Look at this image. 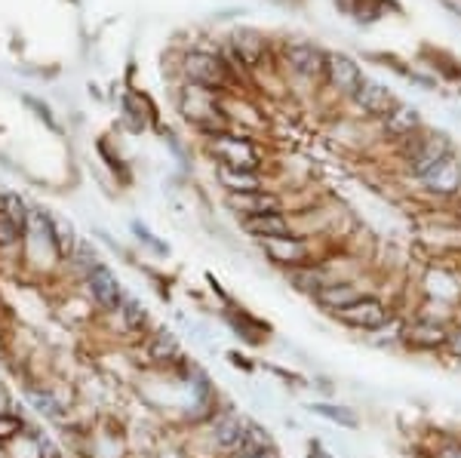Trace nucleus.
I'll use <instances>...</instances> for the list:
<instances>
[{"label":"nucleus","instance_id":"nucleus-1","mask_svg":"<svg viewBox=\"0 0 461 458\" xmlns=\"http://www.w3.org/2000/svg\"><path fill=\"white\" fill-rule=\"evenodd\" d=\"M19 265H25L34 277L43 274H62L65 256L56 243L53 234V212L32 206L22 228V249H19Z\"/></svg>","mask_w":461,"mask_h":458},{"label":"nucleus","instance_id":"nucleus-2","mask_svg":"<svg viewBox=\"0 0 461 458\" xmlns=\"http://www.w3.org/2000/svg\"><path fill=\"white\" fill-rule=\"evenodd\" d=\"M182 74L185 84L206 86L212 93H225L237 84V74L230 71V65L225 62L221 53H210V49H188L182 56Z\"/></svg>","mask_w":461,"mask_h":458},{"label":"nucleus","instance_id":"nucleus-3","mask_svg":"<svg viewBox=\"0 0 461 458\" xmlns=\"http://www.w3.org/2000/svg\"><path fill=\"white\" fill-rule=\"evenodd\" d=\"M403 145V164H406V173L412 175V179H421V175H428L430 169H434L440 160L449 157L456 148H452V139L446 136L440 130H419L415 136H409Z\"/></svg>","mask_w":461,"mask_h":458},{"label":"nucleus","instance_id":"nucleus-4","mask_svg":"<svg viewBox=\"0 0 461 458\" xmlns=\"http://www.w3.org/2000/svg\"><path fill=\"white\" fill-rule=\"evenodd\" d=\"M80 290L89 301H93V308L99 311L102 317H114L121 311L123 299H126V290L121 283V277H117V271L111 268L108 262H99L89 274L80 280Z\"/></svg>","mask_w":461,"mask_h":458},{"label":"nucleus","instance_id":"nucleus-5","mask_svg":"<svg viewBox=\"0 0 461 458\" xmlns=\"http://www.w3.org/2000/svg\"><path fill=\"white\" fill-rule=\"evenodd\" d=\"M206 148H210V154L215 157V164H219V166L256 169V173H262V154H258L256 142L247 139V136H237L234 130L206 139Z\"/></svg>","mask_w":461,"mask_h":458},{"label":"nucleus","instance_id":"nucleus-6","mask_svg":"<svg viewBox=\"0 0 461 458\" xmlns=\"http://www.w3.org/2000/svg\"><path fill=\"white\" fill-rule=\"evenodd\" d=\"M247 425H249V418L243 416V412L230 409V406L215 412L210 422H206V440H210L212 453L225 455V458L234 455L237 449H240L243 437H247Z\"/></svg>","mask_w":461,"mask_h":458},{"label":"nucleus","instance_id":"nucleus-7","mask_svg":"<svg viewBox=\"0 0 461 458\" xmlns=\"http://www.w3.org/2000/svg\"><path fill=\"white\" fill-rule=\"evenodd\" d=\"M19 397H22V406L32 412L34 418L47 425H59L65 416H68V406L59 400V394L53 391L47 379H25L19 382Z\"/></svg>","mask_w":461,"mask_h":458},{"label":"nucleus","instance_id":"nucleus-8","mask_svg":"<svg viewBox=\"0 0 461 458\" xmlns=\"http://www.w3.org/2000/svg\"><path fill=\"white\" fill-rule=\"evenodd\" d=\"M330 317H332V320H339L341 327H348V329L375 332V329H382L384 323L391 320V311L384 308L382 299H375V295H360V299H354L351 305L332 311Z\"/></svg>","mask_w":461,"mask_h":458},{"label":"nucleus","instance_id":"nucleus-9","mask_svg":"<svg viewBox=\"0 0 461 458\" xmlns=\"http://www.w3.org/2000/svg\"><path fill=\"white\" fill-rule=\"evenodd\" d=\"M323 80L330 84V90L341 95V99L351 102L354 93L360 90V84L366 80V74L357 65V58H351L348 53H326V71Z\"/></svg>","mask_w":461,"mask_h":458},{"label":"nucleus","instance_id":"nucleus-10","mask_svg":"<svg viewBox=\"0 0 461 458\" xmlns=\"http://www.w3.org/2000/svg\"><path fill=\"white\" fill-rule=\"evenodd\" d=\"M280 58H284L286 71L295 74L302 80H320L326 71V53L320 47L308 40H295V43H284L280 49Z\"/></svg>","mask_w":461,"mask_h":458},{"label":"nucleus","instance_id":"nucleus-11","mask_svg":"<svg viewBox=\"0 0 461 458\" xmlns=\"http://www.w3.org/2000/svg\"><path fill=\"white\" fill-rule=\"evenodd\" d=\"M262 247L265 258L271 265H277V268L284 271H293V268H302V265H314L311 262V243L304 238H277V240H265L258 243Z\"/></svg>","mask_w":461,"mask_h":458},{"label":"nucleus","instance_id":"nucleus-12","mask_svg":"<svg viewBox=\"0 0 461 458\" xmlns=\"http://www.w3.org/2000/svg\"><path fill=\"white\" fill-rule=\"evenodd\" d=\"M145 360L154 369H176L185 364L182 342L173 329H158L145 336Z\"/></svg>","mask_w":461,"mask_h":458},{"label":"nucleus","instance_id":"nucleus-13","mask_svg":"<svg viewBox=\"0 0 461 458\" xmlns=\"http://www.w3.org/2000/svg\"><path fill=\"white\" fill-rule=\"evenodd\" d=\"M397 95H393L388 86L384 84H378V80H363L360 84V90L354 93V99H351V105L360 111V114H366V117H373V121H382V117H388L393 108H397Z\"/></svg>","mask_w":461,"mask_h":458},{"label":"nucleus","instance_id":"nucleus-14","mask_svg":"<svg viewBox=\"0 0 461 458\" xmlns=\"http://www.w3.org/2000/svg\"><path fill=\"white\" fill-rule=\"evenodd\" d=\"M225 206L237 219L262 216V212H284V201L274 191H243V194H225Z\"/></svg>","mask_w":461,"mask_h":458},{"label":"nucleus","instance_id":"nucleus-15","mask_svg":"<svg viewBox=\"0 0 461 458\" xmlns=\"http://www.w3.org/2000/svg\"><path fill=\"white\" fill-rule=\"evenodd\" d=\"M419 182L425 184V191H428V194H434V197H456V194H461V157L452 151L449 157L440 160V164L430 169L428 175H421Z\"/></svg>","mask_w":461,"mask_h":458},{"label":"nucleus","instance_id":"nucleus-16","mask_svg":"<svg viewBox=\"0 0 461 458\" xmlns=\"http://www.w3.org/2000/svg\"><path fill=\"white\" fill-rule=\"evenodd\" d=\"M228 47L234 49L237 58H240L249 71H256V68H262V65H265L267 37L262 31H256V28H237V31L228 37Z\"/></svg>","mask_w":461,"mask_h":458},{"label":"nucleus","instance_id":"nucleus-17","mask_svg":"<svg viewBox=\"0 0 461 458\" xmlns=\"http://www.w3.org/2000/svg\"><path fill=\"white\" fill-rule=\"evenodd\" d=\"M446 338H449V329L437 320H415L403 327V345L412 351H443Z\"/></svg>","mask_w":461,"mask_h":458},{"label":"nucleus","instance_id":"nucleus-18","mask_svg":"<svg viewBox=\"0 0 461 458\" xmlns=\"http://www.w3.org/2000/svg\"><path fill=\"white\" fill-rule=\"evenodd\" d=\"M243 234H249L256 243L277 240V238H293V221L286 212H262V216H249L240 221Z\"/></svg>","mask_w":461,"mask_h":458},{"label":"nucleus","instance_id":"nucleus-19","mask_svg":"<svg viewBox=\"0 0 461 458\" xmlns=\"http://www.w3.org/2000/svg\"><path fill=\"white\" fill-rule=\"evenodd\" d=\"M221 320H225L230 327V332L247 345H265L267 332H271V327H267L265 320H258V317H252L247 308L228 305L225 311H221Z\"/></svg>","mask_w":461,"mask_h":458},{"label":"nucleus","instance_id":"nucleus-20","mask_svg":"<svg viewBox=\"0 0 461 458\" xmlns=\"http://www.w3.org/2000/svg\"><path fill=\"white\" fill-rule=\"evenodd\" d=\"M382 130L391 142H406L409 136H415L421 127V114L415 105H406V102H397V108L391 111L388 117H382Z\"/></svg>","mask_w":461,"mask_h":458},{"label":"nucleus","instance_id":"nucleus-21","mask_svg":"<svg viewBox=\"0 0 461 458\" xmlns=\"http://www.w3.org/2000/svg\"><path fill=\"white\" fill-rule=\"evenodd\" d=\"M230 458H277V449H274V437L265 425L252 422L247 425V437H243L240 449H237Z\"/></svg>","mask_w":461,"mask_h":458},{"label":"nucleus","instance_id":"nucleus-22","mask_svg":"<svg viewBox=\"0 0 461 458\" xmlns=\"http://www.w3.org/2000/svg\"><path fill=\"white\" fill-rule=\"evenodd\" d=\"M99 262H102V256L95 253V247H93V243L80 238L77 243H74V249L68 253V258H65V268H62V274H65V277H71V280H74V286H77L80 280H84V277H86L89 271H93Z\"/></svg>","mask_w":461,"mask_h":458},{"label":"nucleus","instance_id":"nucleus-23","mask_svg":"<svg viewBox=\"0 0 461 458\" xmlns=\"http://www.w3.org/2000/svg\"><path fill=\"white\" fill-rule=\"evenodd\" d=\"M117 323H121V329L126 336H136V338H145L148 336V323H151V317H148V308L142 305V299H136V295L126 292L121 311L114 314Z\"/></svg>","mask_w":461,"mask_h":458},{"label":"nucleus","instance_id":"nucleus-24","mask_svg":"<svg viewBox=\"0 0 461 458\" xmlns=\"http://www.w3.org/2000/svg\"><path fill=\"white\" fill-rule=\"evenodd\" d=\"M215 179L225 188V194H243V191H262L265 179L256 169H230V166H215Z\"/></svg>","mask_w":461,"mask_h":458},{"label":"nucleus","instance_id":"nucleus-25","mask_svg":"<svg viewBox=\"0 0 461 458\" xmlns=\"http://www.w3.org/2000/svg\"><path fill=\"white\" fill-rule=\"evenodd\" d=\"M121 105H123V123L132 132H142V130H148V123L158 121V111H154V105L148 102V95H142V93H126Z\"/></svg>","mask_w":461,"mask_h":458},{"label":"nucleus","instance_id":"nucleus-26","mask_svg":"<svg viewBox=\"0 0 461 458\" xmlns=\"http://www.w3.org/2000/svg\"><path fill=\"white\" fill-rule=\"evenodd\" d=\"M286 283L293 286L295 292H304V295H314L323 290L330 280H326V271L320 268V265H302V268H293L286 271Z\"/></svg>","mask_w":461,"mask_h":458},{"label":"nucleus","instance_id":"nucleus-27","mask_svg":"<svg viewBox=\"0 0 461 458\" xmlns=\"http://www.w3.org/2000/svg\"><path fill=\"white\" fill-rule=\"evenodd\" d=\"M360 290H357L354 283H326L323 290H320L317 295H314V301L323 311H339V308H345V305H351L354 299H360Z\"/></svg>","mask_w":461,"mask_h":458},{"label":"nucleus","instance_id":"nucleus-28","mask_svg":"<svg viewBox=\"0 0 461 458\" xmlns=\"http://www.w3.org/2000/svg\"><path fill=\"white\" fill-rule=\"evenodd\" d=\"M314 416L326 418V422L339 425V427H348V431H357L360 427V418H357L354 409H348V406H339V403H323V400H314L308 406Z\"/></svg>","mask_w":461,"mask_h":458},{"label":"nucleus","instance_id":"nucleus-29","mask_svg":"<svg viewBox=\"0 0 461 458\" xmlns=\"http://www.w3.org/2000/svg\"><path fill=\"white\" fill-rule=\"evenodd\" d=\"M28 427H32V418H28L22 403H19V409H13V412H0V446L6 449L13 440H19Z\"/></svg>","mask_w":461,"mask_h":458},{"label":"nucleus","instance_id":"nucleus-30","mask_svg":"<svg viewBox=\"0 0 461 458\" xmlns=\"http://www.w3.org/2000/svg\"><path fill=\"white\" fill-rule=\"evenodd\" d=\"M41 431L43 427L32 422V427L19 440H13L6 446V458H41Z\"/></svg>","mask_w":461,"mask_h":458},{"label":"nucleus","instance_id":"nucleus-31","mask_svg":"<svg viewBox=\"0 0 461 458\" xmlns=\"http://www.w3.org/2000/svg\"><path fill=\"white\" fill-rule=\"evenodd\" d=\"M0 210L16 221V225L25 228V219H28V212H32V203H28L19 191H0Z\"/></svg>","mask_w":461,"mask_h":458},{"label":"nucleus","instance_id":"nucleus-32","mask_svg":"<svg viewBox=\"0 0 461 458\" xmlns=\"http://www.w3.org/2000/svg\"><path fill=\"white\" fill-rule=\"evenodd\" d=\"M22 249V225H16L4 210H0V253H16Z\"/></svg>","mask_w":461,"mask_h":458},{"label":"nucleus","instance_id":"nucleus-33","mask_svg":"<svg viewBox=\"0 0 461 458\" xmlns=\"http://www.w3.org/2000/svg\"><path fill=\"white\" fill-rule=\"evenodd\" d=\"M132 234H136V240L139 243H142V247H148V249H151V253L154 256H160V258H167L169 256V243H163L160 238H158V234H154L151 231V228H148V225H142V221H132Z\"/></svg>","mask_w":461,"mask_h":458},{"label":"nucleus","instance_id":"nucleus-34","mask_svg":"<svg viewBox=\"0 0 461 458\" xmlns=\"http://www.w3.org/2000/svg\"><path fill=\"white\" fill-rule=\"evenodd\" d=\"M53 234H56V243L59 249H62V256L68 258V253L74 249V243H77V231H74V225L65 216H53Z\"/></svg>","mask_w":461,"mask_h":458},{"label":"nucleus","instance_id":"nucleus-35","mask_svg":"<svg viewBox=\"0 0 461 458\" xmlns=\"http://www.w3.org/2000/svg\"><path fill=\"white\" fill-rule=\"evenodd\" d=\"M22 102H25V105L34 111V117H37V121H43V123H47V127L53 130V132H62V127H59V121L53 117V111H50L47 102L34 99V95H25V99H22Z\"/></svg>","mask_w":461,"mask_h":458},{"label":"nucleus","instance_id":"nucleus-36","mask_svg":"<svg viewBox=\"0 0 461 458\" xmlns=\"http://www.w3.org/2000/svg\"><path fill=\"white\" fill-rule=\"evenodd\" d=\"M95 148H99V154H102V157H105V164H108L111 173H114V175H121L123 184H130V173H126V164L121 160V154H111V148H108L105 139H102V142L95 145Z\"/></svg>","mask_w":461,"mask_h":458},{"label":"nucleus","instance_id":"nucleus-37","mask_svg":"<svg viewBox=\"0 0 461 458\" xmlns=\"http://www.w3.org/2000/svg\"><path fill=\"white\" fill-rule=\"evenodd\" d=\"M19 394L13 391L10 382H4L0 379V412H13V409H19Z\"/></svg>","mask_w":461,"mask_h":458},{"label":"nucleus","instance_id":"nucleus-38","mask_svg":"<svg viewBox=\"0 0 461 458\" xmlns=\"http://www.w3.org/2000/svg\"><path fill=\"white\" fill-rule=\"evenodd\" d=\"M225 357H228V364H230V366L240 369V373H247V375H249V373H256V369H258V364H252L247 354H240V351H228Z\"/></svg>","mask_w":461,"mask_h":458},{"label":"nucleus","instance_id":"nucleus-39","mask_svg":"<svg viewBox=\"0 0 461 458\" xmlns=\"http://www.w3.org/2000/svg\"><path fill=\"white\" fill-rule=\"evenodd\" d=\"M446 354H449L452 360H461V327L449 332V338H446Z\"/></svg>","mask_w":461,"mask_h":458},{"label":"nucleus","instance_id":"nucleus-40","mask_svg":"<svg viewBox=\"0 0 461 458\" xmlns=\"http://www.w3.org/2000/svg\"><path fill=\"white\" fill-rule=\"evenodd\" d=\"M434 458H461V440H449V443H440L437 446Z\"/></svg>","mask_w":461,"mask_h":458},{"label":"nucleus","instance_id":"nucleus-41","mask_svg":"<svg viewBox=\"0 0 461 458\" xmlns=\"http://www.w3.org/2000/svg\"><path fill=\"white\" fill-rule=\"evenodd\" d=\"M308 458H332L330 453H326L320 443H311V449H308Z\"/></svg>","mask_w":461,"mask_h":458},{"label":"nucleus","instance_id":"nucleus-42","mask_svg":"<svg viewBox=\"0 0 461 458\" xmlns=\"http://www.w3.org/2000/svg\"><path fill=\"white\" fill-rule=\"evenodd\" d=\"M62 458H71V455H62Z\"/></svg>","mask_w":461,"mask_h":458},{"label":"nucleus","instance_id":"nucleus-43","mask_svg":"<svg viewBox=\"0 0 461 458\" xmlns=\"http://www.w3.org/2000/svg\"><path fill=\"white\" fill-rule=\"evenodd\" d=\"M458 93H461V90H458Z\"/></svg>","mask_w":461,"mask_h":458}]
</instances>
